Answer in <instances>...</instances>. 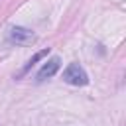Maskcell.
Returning a JSON list of instances; mask_svg holds the SVG:
<instances>
[{"instance_id": "6da1fadb", "label": "cell", "mask_w": 126, "mask_h": 126, "mask_svg": "<svg viewBox=\"0 0 126 126\" xmlns=\"http://www.w3.org/2000/svg\"><path fill=\"white\" fill-rule=\"evenodd\" d=\"M63 81L69 83V85H75V87H83L89 83V77L85 73V69L79 65V63H71L65 71H63Z\"/></svg>"}, {"instance_id": "7a4b0ae2", "label": "cell", "mask_w": 126, "mask_h": 126, "mask_svg": "<svg viewBox=\"0 0 126 126\" xmlns=\"http://www.w3.org/2000/svg\"><path fill=\"white\" fill-rule=\"evenodd\" d=\"M10 39L20 43V45H28V43H32L35 39V35L26 28H12L10 30Z\"/></svg>"}, {"instance_id": "3957f363", "label": "cell", "mask_w": 126, "mask_h": 126, "mask_svg": "<svg viewBox=\"0 0 126 126\" xmlns=\"http://www.w3.org/2000/svg\"><path fill=\"white\" fill-rule=\"evenodd\" d=\"M59 65H61V59L59 57H51L49 61H45V65L39 69L37 73V81H45L49 77H53L57 71H59Z\"/></svg>"}, {"instance_id": "277c9868", "label": "cell", "mask_w": 126, "mask_h": 126, "mask_svg": "<svg viewBox=\"0 0 126 126\" xmlns=\"http://www.w3.org/2000/svg\"><path fill=\"white\" fill-rule=\"evenodd\" d=\"M47 53H49V49H43V51H39V53H35V55H33V57H32V59H30V61H28V65H26V67H24V69H22V73H20V75H24V73H28V71H30V69H32V65H33V63H35V61H39V59H41V57H45V55H47Z\"/></svg>"}]
</instances>
